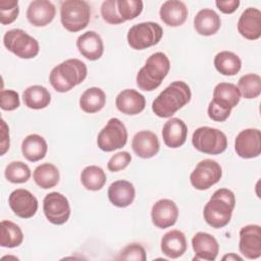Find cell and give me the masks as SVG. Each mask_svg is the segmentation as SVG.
Masks as SVG:
<instances>
[{"mask_svg":"<svg viewBox=\"0 0 261 261\" xmlns=\"http://www.w3.org/2000/svg\"><path fill=\"white\" fill-rule=\"evenodd\" d=\"M191 98L190 86L182 81H174L154 99L152 111L161 118L171 117L176 111L186 106Z\"/></svg>","mask_w":261,"mask_h":261,"instance_id":"cell-1","label":"cell"},{"mask_svg":"<svg viewBox=\"0 0 261 261\" xmlns=\"http://www.w3.org/2000/svg\"><path fill=\"white\" fill-rule=\"evenodd\" d=\"M236 207V197L232 191L221 188L216 190L203 209L204 220L213 228L227 225Z\"/></svg>","mask_w":261,"mask_h":261,"instance_id":"cell-2","label":"cell"},{"mask_svg":"<svg viewBox=\"0 0 261 261\" xmlns=\"http://www.w3.org/2000/svg\"><path fill=\"white\" fill-rule=\"evenodd\" d=\"M87 74V65L80 59L70 58L52 68L49 82L56 92L66 93L83 83Z\"/></svg>","mask_w":261,"mask_h":261,"instance_id":"cell-3","label":"cell"},{"mask_svg":"<svg viewBox=\"0 0 261 261\" xmlns=\"http://www.w3.org/2000/svg\"><path fill=\"white\" fill-rule=\"evenodd\" d=\"M170 69V61L163 52L151 54L145 65L138 71L136 83L140 90L151 92L157 89Z\"/></svg>","mask_w":261,"mask_h":261,"instance_id":"cell-4","label":"cell"},{"mask_svg":"<svg viewBox=\"0 0 261 261\" xmlns=\"http://www.w3.org/2000/svg\"><path fill=\"white\" fill-rule=\"evenodd\" d=\"M91 7L84 0H66L60 6V20L65 30L76 33L88 27Z\"/></svg>","mask_w":261,"mask_h":261,"instance_id":"cell-5","label":"cell"},{"mask_svg":"<svg viewBox=\"0 0 261 261\" xmlns=\"http://www.w3.org/2000/svg\"><path fill=\"white\" fill-rule=\"evenodd\" d=\"M192 144L199 152L209 155H218L226 150L227 138L225 134L218 128L200 126L193 133Z\"/></svg>","mask_w":261,"mask_h":261,"instance_id":"cell-6","label":"cell"},{"mask_svg":"<svg viewBox=\"0 0 261 261\" xmlns=\"http://www.w3.org/2000/svg\"><path fill=\"white\" fill-rule=\"evenodd\" d=\"M163 37L160 24L154 21H145L134 24L127 32L126 40L130 48L144 50L157 45Z\"/></svg>","mask_w":261,"mask_h":261,"instance_id":"cell-7","label":"cell"},{"mask_svg":"<svg viewBox=\"0 0 261 261\" xmlns=\"http://www.w3.org/2000/svg\"><path fill=\"white\" fill-rule=\"evenodd\" d=\"M3 44L8 51L22 59L34 58L40 51L38 41L21 29L7 31L3 37Z\"/></svg>","mask_w":261,"mask_h":261,"instance_id":"cell-8","label":"cell"},{"mask_svg":"<svg viewBox=\"0 0 261 261\" xmlns=\"http://www.w3.org/2000/svg\"><path fill=\"white\" fill-rule=\"evenodd\" d=\"M127 142V129L123 122L112 117L100 130L97 137V145L104 152H112L125 146Z\"/></svg>","mask_w":261,"mask_h":261,"instance_id":"cell-9","label":"cell"},{"mask_svg":"<svg viewBox=\"0 0 261 261\" xmlns=\"http://www.w3.org/2000/svg\"><path fill=\"white\" fill-rule=\"evenodd\" d=\"M222 176L220 164L212 159L201 160L190 175L191 185L199 191L208 190L217 184Z\"/></svg>","mask_w":261,"mask_h":261,"instance_id":"cell-10","label":"cell"},{"mask_svg":"<svg viewBox=\"0 0 261 261\" xmlns=\"http://www.w3.org/2000/svg\"><path fill=\"white\" fill-rule=\"evenodd\" d=\"M43 211L49 222L61 225L70 216V205L64 195L58 192H51L43 200Z\"/></svg>","mask_w":261,"mask_h":261,"instance_id":"cell-11","label":"cell"},{"mask_svg":"<svg viewBox=\"0 0 261 261\" xmlns=\"http://www.w3.org/2000/svg\"><path fill=\"white\" fill-rule=\"evenodd\" d=\"M237 155L244 159L256 158L261 153V132L258 128H246L234 140Z\"/></svg>","mask_w":261,"mask_h":261,"instance_id":"cell-12","label":"cell"},{"mask_svg":"<svg viewBox=\"0 0 261 261\" xmlns=\"http://www.w3.org/2000/svg\"><path fill=\"white\" fill-rule=\"evenodd\" d=\"M8 204L12 212L20 218L33 217L39 207L37 198L25 189H16L8 197Z\"/></svg>","mask_w":261,"mask_h":261,"instance_id":"cell-13","label":"cell"},{"mask_svg":"<svg viewBox=\"0 0 261 261\" xmlns=\"http://www.w3.org/2000/svg\"><path fill=\"white\" fill-rule=\"evenodd\" d=\"M239 249L247 259H258L261 256V227L258 224H248L240 230Z\"/></svg>","mask_w":261,"mask_h":261,"instance_id":"cell-14","label":"cell"},{"mask_svg":"<svg viewBox=\"0 0 261 261\" xmlns=\"http://www.w3.org/2000/svg\"><path fill=\"white\" fill-rule=\"evenodd\" d=\"M178 218L177 205L170 199H160L153 204L151 219L158 228H167L175 224Z\"/></svg>","mask_w":261,"mask_h":261,"instance_id":"cell-15","label":"cell"},{"mask_svg":"<svg viewBox=\"0 0 261 261\" xmlns=\"http://www.w3.org/2000/svg\"><path fill=\"white\" fill-rule=\"evenodd\" d=\"M192 248L195 252L193 260L214 261L219 252L217 240L210 233L198 231L192 238Z\"/></svg>","mask_w":261,"mask_h":261,"instance_id":"cell-16","label":"cell"},{"mask_svg":"<svg viewBox=\"0 0 261 261\" xmlns=\"http://www.w3.org/2000/svg\"><path fill=\"white\" fill-rule=\"evenodd\" d=\"M134 153L143 159L154 157L160 149V143L156 134L151 130H140L132 140Z\"/></svg>","mask_w":261,"mask_h":261,"instance_id":"cell-17","label":"cell"},{"mask_svg":"<svg viewBox=\"0 0 261 261\" xmlns=\"http://www.w3.org/2000/svg\"><path fill=\"white\" fill-rule=\"evenodd\" d=\"M238 31L248 40H258L261 37V11L255 7H248L238 20Z\"/></svg>","mask_w":261,"mask_h":261,"instance_id":"cell-18","label":"cell"},{"mask_svg":"<svg viewBox=\"0 0 261 261\" xmlns=\"http://www.w3.org/2000/svg\"><path fill=\"white\" fill-rule=\"evenodd\" d=\"M56 8L51 1L35 0L32 1L27 10L29 22L35 27H45L55 17Z\"/></svg>","mask_w":261,"mask_h":261,"instance_id":"cell-19","label":"cell"},{"mask_svg":"<svg viewBox=\"0 0 261 261\" xmlns=\"http://www.w3.org/2000/svg\"><path fill=\"white\" fill-rule=\"evenodd\" d=\"M115 105L118 111L123 114L137 115L145 109L146 99L137 90L125 89L116 96Z\"/></svg>","mask_w":261,"mask_h":261,"instance_id":"cell-20","label":"cell"},{"mask_svg":"<svg viewBox=\"0 0 261 261\" xmlns=\"http://www.w3.org/2000/svg\"><path fill=\"white\" fill-rule=\"evenodd\" d=\"M187 137L188 126L180 118L171 117L164 123L162 127L163 142L171 149L181 147L186 143Z\"/></svg>","mask_w":261,"mask_h":261,"instance_id":"cell-21","label":"cell"},{"mask_svg":"<svg viewBox=\"0 0 261 261\" xmlns=\"http://www.w3.org/2000/svg\"><path fill=\"white\" fill-rule=\"evenodd\" d=\"M79 52L88 60L95 61L101 58L104 52V44L100 35L94 31H88L76 39Z\"/></svg>","mask_w":261,"mask_h":261,"instance_id":"cell-22","label":"cell"},{"mask_svg":"<svg viewBox=\"0 0 261 261\" xmlns=\"http://www.w3.org/2000/svg\"><path fill=\"white\" fill-rule=\"evenodd\" d=\"M107 195L112 205L119 208H125L134 202L136 197V190L130 181L119 179L113 181L109 186Z\"/></svg>","mask_w":261,"mask_h":261,"instance_id":"cell-23","label":"cell"},{"mask_svg":"<svg viewBox=\"0 0 261 261\" xmlns=\"http://www.w3.org/2000/svg\"><path fill=\"white\" fill-rule=\"evenodd\" d=\"M160 248L166 257L171 259L179 258L186 253L188 248L185 233L178 229H171L165 232L161 238Z\"/></svg>","mask_w":261,"mask_h":261,"instance_id":"cell-24","label":"cell"},{"mask_svg":"<svg viewBox=\"0 0 261 261\" xmlns=\"http://www.w3.org/2000/svg\"><path fill=\"white\" fill-rule=\"evenodd\" d=\"M188 8L182 1H165L159 10L160 19L168 27H179L185 23L188 17Z\"/></svg>","mask_w":261,"mask_h":261,"instance_id":"cell-25","label":"cell"},{"mask_svg":"<svg viewBox=\"0 0 261 261\" xmlns=\"http://www.w3.org/2000/svg\"><path fill=\"white\" fill-rule=\"evenodd\" d=\"M220 27V16L210 8L201 9L194 17V29L201 36H212L218 32Z\"/></svg>","mask_w":261,"mask_h":261,"instance_id":"cell-26","label":"cell"},{"mask_svg":"<svg viewBox=\"0 0 261 261\" xmlns=\"http://www.w3.org/2000/svg\"><path fill=\"white\" fill-rule=\"evenodd\" d=\"M241 100V93L238 87L231 83H219L213 90L212 101L218 106L230 110L236 107Z\"/></svg>","mask_w":261,"mask_h":261,"instance_id":"cell-27","label":"cell"},{"mask_svg":"<svg viewBox=\"0 0 261 261\" xmlns=\"http://www.w3.org/2000/svg\"><path fill=\"white\" fill-rule=\"evenodd\" d=\"M47 151L48 145L46 140L38 134H31L22 140V156L31 162H37L43 159L46 156Z\"/></svg>","mask_w":261,"mask_h":261,"instance_id":"cell-28","label":"cell"},{"mask_svg":"<svg viewBox=\"0 0 261 261\" xmlns=\"http://www.w3.org/2000/svg\"><path fill=\"white\" fill-rule=\"evenodd\" d=\"M22 101L30 109H44L51 102V94L45 87L34 85L23 91Z\"/></svg>","mask_w":261,"mask_h":261,"instance_id":"cell-29","label":"cell"},{"mask_svg":"<svg viewBox=\"0 0 261 261\" xmlns=\"http://www.w3.org/2000/svg\"><path fill=\"white\" fill-rule=\"evenodd\" d=\"M106 103L104 91L98 87L87 89L80 97V107L86 113H96L103 109Z\"/></svg>","mask_w":261,"mask_h":261,"instance_id":"cell-30","label":"cell"},{"mask_svg":"<svg viewBox=\"0 0 261 261\" xmlns=\"http://www.w3.org/2000/svg\"><path fill=\"white\" fill-rule=\"evenodd\" d=\"M33 178L37 186L47 190L55 187L60 179L58 168L52 163H43L38 165L34 172Z\"/></svg>","mask_w":261,"mask_h":261,"instance_id":"cell-31","label":"cell"},{"mask_svg":"<svg viewBox=\"0 0 261 261\" xmlns=\"http://www.w3.org/2000/svg\"><path fill=\"white\" fill-rule=\"evenodd\" d=\"M214 66L222 75L231 76L241 70L242 61L236 53L230 51H221L214 57Z\"/></svg>","mask_w":261,"mask_h":261,"instance_id":"cell-32","label":"cell"},{"mask_svg":"<svg viewBox=\"0 0 261 261\" xmlns=\"http://www.w3.org/2000/svg\"><path fill=\"white\" fill-rule=\"evenodd\" d=\"M23 233L21 228L10 220H2L0 224V245L4 248H15L21 245Z\"/></svg>","mask_w":261,"mask_h":261,"instance_id":"cell-33","label":"cell"},{"mask_svg":"<svg viewBox=\"0 0 261 261\" xmlns=\"http://www.w3.org/2000/svg\"><path fill=\"white\" fill-rule=\"evenodd\" d=\"M81 182L89 191H99L106 184V173L97 165H89L81 172Z\"/></svg>","mask_w":261,"mask_h":261,"instance_id":"cell-34","label":"cell"},{"mask_svg":"<svg viewBox=\"0 0 261 261\" xmlns=\"http://www.w3.org/2000/svg\"><path fill=\"white\" fill-rule=\"evenodd\" d=\"M238 89L245 99H255L261 94V77L256 73H247L240 77Z\"/></svg>","mask_w":261,"mask_h":261,"instance_id":"cell-35","label":"cell"},{"mask_svg":"<svg viewBox=\"0 0 261 261\" xmlns=\"http://www.w3.org/2000/svg\"><path fill=\"white\" fill-rule=\"evenodd\" d=\"M4 175L6 179L12 184H23L30 179L32 172L24 162L12 161L5 167Z\"/></svg>","mask_w":261,"mask_h":261,"instance_id":"cell-36","label":"cell"},{"mask_svg":"<svg viewBox=\"0 0 261 261\" xmlns=\"http://www.w3.org/2000/svg\"><path fill=\"white\" fill-rule=\"evenodd\" d=\"M117 10L120 17L125 20L135 19L143 11V1L141 0H117Z\"/></svg>","mask_w":261,"mask_h":261,"instance_id":"cell-37","label":"cell"},{"mask_svg":"<svg viewBox=\"0 0 261 261\" xmlns=\"http://www.w3.org/2000/svg\"><path fill=\"white\" fill-rule=\"evenodd\" d=\"M17 0H0V21L2 24L12 23L18 16Z\"/></svg>","mask_w":261,"mask_h":261,"instance_id":"cell-38","label":"cell"},{"mask_svg":"<svg viewBox=\"0 0 261 261\" xmlns=\"http://www.w3.org/2000/svg\"><path fill=\"white\" fill-rule=\"evenodd\" d=\"M117 260H136L145 261L147 259L146 251L141 244L133 243L125 246L116 256Z\"/></svg>","mask_w":261,"mask_h":261,"instance_id":"cell-39","label":"cell"},{"mask_svg":"<svg viewBox=\"0 0 261 261\" xmlns=\"http://www.w3.org/2000/svg\"><path fill=\"white\" fill-rule=\"evenodd\" d=\"M100 11H101L102 18L110 24H119V23H122L124 21L118 13L116 0H106V1H104L101 5Z\"/></svg>","mask_w":261,"mask_h":261,"instance_id":"cell-40","label":"cell"},{"mask_svg":"<svg viewBox=\"0 0 261 261\" xmlns=\"http://www.w3.org/2000/svg\"><path fill=\"white\" fill-rule=\"evenodd\" d=\"M132 161V156L127 151H120L110 157L107 168L111 172H117L124 169Z\"/></svg>","mask_w":261,"mask_h":261,"instance_id":"cell-41","label":"cell"},{"mask_svg":"<svg viewBox=\"0 0 261 261\" xmlns=\"http://www.w3.org/2000/svg\"><path fill=\"white\" fill-rule=\"evenodd\" d=\"M0 106L2 110L12 111L19 107V95L14 90H2L0 93Z\"/></svg>","mask_w":261,"mask_h":261,"instance_id":"cell-42","label":"cell"},{"mask_svg":"<svg viewBox=\"0 0 261 261\" xmlns=\"http://www.w3.org/2000/svg\"><path fill=\"white\" fill-rule=\"evenodd\" d=\"M208 116L210 119L214 120V121H218V122H222L225 121L229 115H230V110L224 109L220 106H218L217 104H215L213 101H211L208 105Z\"/></svg>","mask_w":261,"mask_h":261,"instance_id":"cell-43","label":"cell"},{"mask_svg":"<svg viewBox=\"0 0 261 261\" xmlns=\"http://www.w3.org/2000/svg\"><path fill=\"white\" fill-rule=\"evenodd\" d=\"M240 0H217L215 1L216 7L225 14L233 13L240 6Z\"/></svg>","mask_w":261,"mask_h":261,"instance_id":"cell-44","label":"cell"},{"mask_svg":"<svg viewBox=\"0 0 261 261\" xmlns=\"http://www.w3.org/2000/svg\"><path fill=\"white\" fill-rule=\"evenodd\" d=\"M1 155H4L10 146L9 141V127L4 119H1Z\"/></svg>","mask_w":261,"mask_h":261,"instance_id":"cell-45","label":"cell"},{"mask_svg":"<svg viewBox=\"0 0 261 261\" xmlns=\"http://www.w3.org/2000/svg\"><path fill=\"white\" fill-rule=\"evenodd\" d=\"M222 260L223 261H236V260H239V261H242L243 260V257L234 254V253H229V254H226L222 257Z\"/></svg>","mask_w":261,"mask_h":261,"instance_id":"cell-46","label":"cell"}]
</instances>
